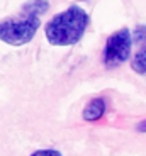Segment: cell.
<instances>
[{
	"label": "cell",
	"mask_w": 146,
	"mask_h": 156,
	"mask_svg": "<svg viewBox=\"0 0 146 156\" xmlns=\"http://www.w3.org/2000/svg\"><path fill=\"white\" fill-rule=\"evenodd\" d=\"M90 17L80 5H70L48 20L44 34L48 43L53 46H73L83 37L88 27Z\"/></svg>",
	"instance_id": "6da1fadb"
},
{
	"label": "cell",
	"mask_w": 146,
	"mask_h": 156,
	"mask_svg": "<svg viewBox=\"0 0 146 156\" xmlns=\"http://www.w3.org/2000/svg\"><path fill=\"white\" fill-rule=\"evenodd\" d=\"M41 26V16L27 9H20V14L0 20V41L10 46H24L34 39Z\"/></svg>",
	"instance_id": "7a4b0ae2"
},
{
	"label": "cell",
	"mask_w": 146,
	"mask_h": 156,
	"mask_svg": "<svg viewBox=\"0 0 146 156\" xmlns=\"http://www.w3.org/2000/svg\"><path fill=\"white\" fill-rule=\"evenodd\" d=\"M131 48H133V37L131 31L127 27H123L109 36L104 48V65L107 68H116L119 65L127 61L131 56Z\"/></svg>",
	"instance_id": "3957f363"
},
{
	"label": "cell",
	"mask_w": 146,
	"mask_h": 156,
	"mask_svg": "<svg viewBox=\"0 0 146 156\" xmlns=\"http://www.w3.org/2000/svg\"><path fill=\"white\" fill-rule=\"evenodd\" d=\"M105 109H107V102H105V98H104V97L92 98V100L87 104V107L83 109V112H82L83 121H87V122L99 121L100 117L105 114Z\"/></svg>",
	"instance_id": "277c9868"
},
{
	"label": "cell",
	"mask_w": 146,
	"mask_h": 156,
	"mask_svg": "<svg viewBox=\"0 0 146 156\" xmlns=\"http://www.w3.org/2000/svg\"><path fill=\"white\" fill-rule=\"evenodd\" d=\"M131 68H133V71H136L139 75L146 73V46H143L133 56V59H131Z\"/></svg>",
	"instance_id": "5b68a950"
},
{
	"label": "cell",
	"mask_w": 146,
	"mask_h": 156,
	"mask_svg": "<svg viewBox=\"0 0 146 156\" xmlns=\"http://www.w3.org/2000/svg\"><path fill=\"white\" fill-rule=\"evenodd\" d=\"M22 7L41 16V14H44V12L49 9V4H48V0H29V2H26Z\"/></svg>",
	"instance_id": "8992f818"
},
{
	"label": "cell",
	"mask_w": 146,
	"mask_h": 156,
	"mask_svg": "<svg viewBox=\"0 0 146 156\" xmlns=\"http://www.w3.org/2000/svg\"><path fill=\"white\" fill-rule=\"evenodd\" d=\"M131 37H133V41L146 46V26H138V27L134 29V32L131 34Z\"/></svg>",
	"instance_id": "52a82bcc"
},
{
	"label": "cell",
	"mask_w": 146,
	"mask_h": 156,
	"mask_svg": "<svg viewBox=\"0 0 146 156\" xmlns=\"http://www.w3.org/2000/svg\"><path fill=\"white\" fill-rule=\"evenodd\" d=\"M31 156H63L58 149H37Z\"/></svg>",
	"instance_id": "ba28073f"
},
{
	"label": "cell",
	"mask_w": 146,
	"mask_h": 156,
	"mask_svg": "<svg viewBox=\"0 0 146 156\" xmlns=\"http://www.w3.org/2000/svg\"><path fill=\"white\" fill-rule=\"evenodd\" d=\"M136 131H138V133H141V134H146V119H144V121H141V122H138Z\"/></svg>",
	"instance_id": "9c48e42d"
}]
</instances>
